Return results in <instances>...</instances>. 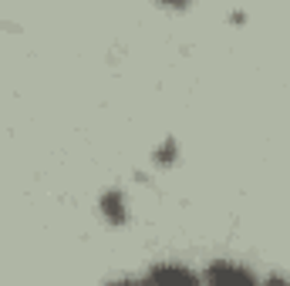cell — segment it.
Here are the masks:
<instances>
[{"label": "cell", "mask_w": 290, "mask_h": 286, "mask_svg": "<svg viewBox=\"0 0 290 286\" xmlns=\"http://www.w3.org/2000/svg\"><path fill=\"white\" fill-rule=\"evenodd\" d=\"M152 276H159V279H189V273H182V269H156Z\"/></svg>", "instance_id": "obj_1"}]
</instances>
